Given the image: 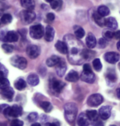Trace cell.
Segmentation results:
<instances>
[{
    "mask_svg": "<svg viewBox=\"0 0 120 126\" xmlns=\"http://www.w3.org/2000/svg\"><path fill=\"white\" fill-rule=\"evenodd\" d=\"M68 48V59L74 64H80L85 59V49L83 45L72 35H67L64 37Z\"/></svg>",
    "mask_w": 120,
    "mask_h": 126,
    "instance_id": "obj_1",
    "label": "cell"
},
{
    "mask_svg": "<svg viewBox=\"0 0 120 126\" xmlns=\"http://www.w3.org/2000/svg\"><path fill=\"white\" fill-rule=\"evenodd\" d=\"M77 107L74 103H67L64 106V116L67 122L73 123L77 118Z\"/></svg>",
    "mask_w": 120,
    "mask_h": 126,
    "instance_id": "obj_2",
    "label": "cell"
},
{
    "mask_svg": "<svg viewBox=\"0 0 120 126\" xmlns=\"http://www.w3.org/2000/svg\"><path fill=\"white\" fill-rule=\"evenodd\" d=\"M5 116H9V117H13L16 118L18 116L22 115V109L21 106H17V105H14V106L8 107L7 106V108H5V110L3 111Z\"/></svg>",
    "mask_w": 120,
    "mask_h": 126,
    "instance_id": "obj_3",
    "label": "cell"
},
{
    "mask_svg": "<svg viewBox=\"0 0 120 126\" xmlns=\"http://www.w3.org/2000/svg\"><path fill=\"white\" fill-rule=\"evenodd\" d=\"M11 64L19 69H24L27 66V61L23 57L16 55L11 59Z\"/></svg>",
    "mask_w": 120,
    "mask_h": 126,
    "instance_id": "obj_4",
    "label": "cell"
},
{
    "mask_svg": "<svg viewBox=\"0 0 120 126\" xmlns=\"http://www.w3.org/2000/svg\"><path fill=\"white\" fill-rule=\"evenodd\" d=\"M44 27L41 25H35L30 28V35L34 39H40L44 35Z\"/></svg>",
    "mask_w": 120,
    "mask_h": 126,
    "instance_id": "obj_5",
    "label": "cell"
},
{
    "mask_svg": "<svg viewBox=\"0 0 120 126\" xmlns=\"http://www.w3.org/2000/svg\"><path fill=\"white\" fill-rule=\"evenodd\" d=\"M104 101V98L100 94H93L88 97L87 99V104L90 106L95 107V106H98L102 103Z\"/></svg>",
    "mask_w": 120,
    "mask_h": 126,
    "instance_id": "obj_6",
    "label": "cell"
},
{
    "mask_svg": "<svg viewBox=\"0 0 120 126\" xmlns=\"http://www.w3.org/2000/svg\"><path fill=\"white\" fill-rule=\"evenodd\" d=\"M65 84L61 81L56 80V79H53L50 82V87L51 89L53 90V92H56V93H58L63 90V88L64 87Z\"/></svg>",
    "mask_w": 120,
    "mask_h": 126,
    "instance_id": "obj_7",
    "label": "cell"
},
{
    "mask_svg": "<svg viewBox=\"0 0 120 126\" xmlns=\"http://www.w3.org/2000/svg\"><path fill=\"white\" fill-rule=\"evenodd\" d=\"M27 54L30 59H36L40 55V49L36 46H30L27 48Z\"/></svg>",
    "mask_w": 120,
    "mask_h": 126,
    "instance_id": "obj_8",
    "label": "cell"
},
{
    "mask_svg": "<svg viewBox=\"0 0 120 126\" xmlns=\"http://www.w3.org/2000/svg\"><path fill=\"white\" fill-rule=\"evenodd\" d=\"M120 56L115 52H108L105 54V59L109 63H115L119 60Z\"/></svg>",
    "mask_w": 120,
    "mask_h": 126,
    "instance_id": "obj_9",
    "label": "cell"
},
{
    "mask_svg": "<svg viewBox=\"0 0 120 126\" xmlns=\"http://www.w3.org/2000/svg\"><path fill=\"white\" fill-rule=\"evenodd\" d=\"M110 115H111V107L108 106H102L100 110H99V115L102 120H107L109 118Z\"/></svg>",
    "mask_w": 120,
    "mask_h": 126,
    "instance_id": "obj_10",
    "label": "cell"
},
{
    "mask_svg": "<svg viewBox=\"0 0 120 126\" xmlns=\"http://www.w3.org/2000/svg\"><path fill=\"white\" fill-rule=\"evenodd\" d=\"M81 79L86 82L93 83L95 82V76L93 73L92 71H91V72H85V71H83L81 74Z\"/></svg>",
    "mask_w": 120,
    "mask_h": 126,
    "instance_id": "obj_11",
    "label": "cell"
},
{
    "mask_svg": "<svg viewBox=\"0 0 120 126\" xmlns=\"http://www.w3.org/2000/svg\"><path fill=\"white\" fill-rule=\"evenodd\" d=\"M22 17L26 23H30L36 19V13L32 10H26L23 12Z\"/></svg>",
    "mask_w": 120,
    "mask_h": 126,
    "instance_id": "obj_12",
    "label": "cell"
},
{
    "mask_svg": "<svg viewBox=\"0 0 120 126\" xmlns=\"http://www.w3.org/2000/svg\"><path fill=\"white\" fill-rule=\"evenodd\" d=\"M66 70H67V66H66L65 62L63 59H60L58 63L56 65V73L59 77H63V75L66 73Z\"/></svg>",
    "mask_w": 120,
    "mask_h": 126,
    "instance_id": "obj_13",
    "label": "cell"
},
{
    "mask_svg": "<svg viewBox=\"0 0 120 126\" xmlns=\"http://www.w3.org/2000/svg\"><path fill=\"white\" fill-rule=\"evenodd\" d=\"M90 119L88 118L86 114L81 113L77 118V125L79 126H88L90 125Z\"/></svg>",
    "mask_w": 120,
    "mask_h": 126,
    "instance_id": "obj_14",
    "label": "cell"
},
{
    "mask_svg": "<svg viewBox=\"0 0 120 126\" xmlns=\"http://www.w3.org/2000/svg\"><path fill=\"white\" fill-rule=\"evenodd\" d=\"M55 48L57 49V50L58 52H60L61 54H67L68 52V48H67V45L65 41H58L55 44Z\"/></svg>",
    "mask_w": 120,
    "mask_h": 126,
    "instance_id": "obj_15",
    "label": "cell"
},
{
    "mask_svg": "<svg viewBox=\"0 0 120 126\" xmlns=\"http://www.w3.org/2000/svg\"><path fill=\"white\" fill-rule=\"evenodd\" d=\"M105 26L109 29H117L118 28V22L116 19L114 17H108L105 20Z\"/></svg>",
    "mask_w": 120,
    "mask_h": 126,
    "instance_id": "obj_16",
    "label": "cell"
},
{
    "mask_svg": "<svg viewBox=\"0 0 120 126\" xmlns=\"http://www.w3.org/2000/svg\"><path fill=\"white\" fill-rule=\"evenodd\" d=\"M54 29L50 26H48L45 29V40L47 41H52L54 38Z\"/></svg>",
    "mask_w": 120,
    "mask_h": 126,
    "instance_id": "obj_17",
    "label": "cell"
},
{
    "mask_svg": "<svg viewBox=\"0 0 120 126\" xmlns=\"http://www.w3.org/2000/svg\"><path fill=\"white\" fill-rule=\"evenodd\" d=\"M86 44L88 48H90V49H93L94 47L96 46V39H95V37L94 36V35H92L91 33H90V34L87 35V37H86Z\"/></svg>",
    "mask_w": 120,
    "mask_h": 126,
    "instance_id": "obj_18",
    "label": "cell"
},
{
    "mask_svg": "<svg viewBox=\"0 0 120 126\" xmlns=\"http://www.w3.org/2000/svg\"><path fill=\"white\" fill-rule=\"evenodd\" d=\"M4 40L8 42H16L18 40V35L15 32H8L5 35Z\"/></svg>",
    "mask_w": 120,
    "mask_h": 126,
    "instance_id": "obj_19",
    "label": "cell"
},
{
    "mask_svg": "<svg viewBox=\"0 0 120 126\" xmlns=\"http://www.w3.org/2000/svg\"><path fill=\"white\" fill-rule=\"evenodd\" d=\"M65 79L68 81V82H77V80L79 79V75H78V73L76 72L74 70H72L68 73V74L66 76Z\"/></svg>",
    "mask_w": 120,
    "mask_h": 126,
    "instance_id": "obj_20",
    "label": "cell"
},
{
    "mask_svg": "<svg viewBox=\"0 0 120 126\" xmlns=\"http://www.w3.org/2000/svg\"><path fill=\"white\" fill-rule=\"evenodd\" d=\"M27 82L30 86H36V85H38L40 82L38 75H36V73L30 74L27 78Z\"/></svg>",
    "mask_w": 120,
    "mask_h": 126,
    "instance_id": "obj_21",
    "label": "cell"
},
{
    "mask_svg": "<svg viewBox=\"0 0 120 126\" xmlns=\"http://www.w3.org/2000/svg\"><path fill=\"white\" fill-rule=\"evenodd\" d=\"M1 94L3 95V96L4 98H7V99H12L13 96V94H14V91L13 89L12 88L10 87H8L4 89H2L1 90Z\"/></svg>",
    "mask_w": 120,
    "mask_h": 126,
    "instance_id": "obj_22",
    "label": "cell"
},
{
    "mask_svg": "<svg viewBox=\"0 0 120 126\" xmlns=\"http://www.w3.org/2000/svg\"><path fill=\"white\" fill-rule=\"evenodd\" d=\"M60 58H58V56L56 55H53L46 60V64L49 67H53V66H56L58 63V62L60 61Z\"/></svg>",
    "mask_w": 120,
    "mask_h": 126,
    "instance_id": "obj_23",
    "label": "cell"
},
{
    "mask_svg": "<svg viewBox=\"0 0 120 126\" xmlns=\"http://www.w3.org/2000/svg\"><path fill=\"white\" fill-rule=\"evenodd\" d=\"M22 5L27 10H32L35 8V3L33 0H22Z\"/></svg>",
    "mask_w": 120,
    "mask_h": 126,
    "instance_id": "obj_24",
    "label": "cell"
},
{
    "mask_svg": "<svg viewBox=\"0 0 120 126\" xmlns=\"http://www.w3.org/2000/svg\"><path fill=\"white\" fill-rule=\"evenodd\" d=\"M14 87H15V88L19 90V91H22V90L26 88V87H27V82H26L25 80L20 78V79H17L15 82V83H14Z\"/></svg>",
    "mask_w": 120,
    "mask_h": 126,
    "instance_id": "obj_25",
    "label": "cell"
},
{
    "mask_svg": "<svg viewBox=\"0 0 120 126\" xmlns=\"http://www.w3.org/2000/svg\"><path fill=\"white\" fill-rule=\"evenodd\" d=\"M97 13L100 14V16H102L105 17V16H106L109 14V8H107L106 6L102 5V6H100L98 8Z\"/></svg>",
    "mask_w": 120,
    "mask_h": 126,
    "instance_id": "obj_26",
    "label": "cell"
},
{
    "mask_svg": "<svg viewBox=\"0 0 120 126\" xmlns=\"http://www.w3.org/2000/svg\"><path fill=\"white\" fill-rule=\"evenodd\" d=\"M94 20H95V22L97 23L99 26H100V27L105 25V19H104V16H100L98 13H95L94 14Z\"/></svg>",
    "mask_w": 120,
    "mask_h": 126,
    "instance_id": "obj_27",
    "label": "cell"
},
{
    "mask_svg": "<svg viewBox=\"0 0 120 126\" xmlns=\"http://www.w3.org/2000/svg\"><path fill=\"white\" fill-rule=\"evenodd\" d=\"M40 107L45 111V112H50L53 109V106L49 101H43L40 103Z\"/></svg>",
    "mask_w": 120,
    "mask_h": 126,
    "instance_id": "obj_28",
    "label": "cell"
},
{
    "mask_svg": "<svg viewBox=\"0 0 120 126\" xmlns=\"http://www.w3.org/2000/svg\"><path fill=\"white\" fill-rule=\"evenodd\" d=\"M86 114L87 115L88 118L90 119V120L91 121H95L97 120V118H98V112L95 110H87Z\"/></svg>",
    "mask_w": 120,
    "mask_h": 126,
    "instance_id": "obj_29",
    "label": "cell"
},
{
    "mask_svg": "<svg viewBox=\"0 0 120 126\" xmlns=\"http://www.w3.org/2000/svg\"><path fill=\"white\" fill-rule=\"evenodd\" d=\"M10 82L5 77H0V89H4L9 87Z\"/></svg>",
    "mask_w": 120,
    "mask_h": 126,
    "instance_id": "obj_30",
    "label": "cell"
},
{
    "mask_svg": "<svg viewBox=\"0 0 120 126\" xmlns=\"http://www.w3.org/2000/svg\"><path fill=\"white\" fill-rule=\"evenodd\" d=\"M75 35H76L77 39H81L85 35V31L81 27H77L75 29Z\"/></svg>",
    "mask_w": 120,
    "mask_h": 126,
    "instance_id": "obj_31",
    "label": "cell"
},
{
    "mask_svg": "<svg viewBox=\"0 0 120 126\" xmlns=\"http://www.w3.org/2000/svg\"><path fill=\"white\" fill-rule=\"evenodd\" d=\"M63 2L62 0H53L51 2V8L54 10H58L61 7H62Z\"/></svg>",
    "mask_w": 120,
    "mask_h": 126,
    "instance_id": "obj_32",
    "label": "cell"
},
{
    "mask_svg": "<svg viewBox=\"0 0 120 126\" xmlns=\"http://www.w3.org/2000/svg\"><path fill=\"white\" fill-rule=\"evenodd\" d=\"M93 67L96 71H97V72H100V71L102 69V63H101L100 59H94L93 60Z\"/></svg>",
    "mask_w": 120,
    "mask_h": 126,
    "instance_id": "obj_33",
    "label": "cell"
},
{
    "mask_svg": "<svg viewBox=\"0 0 120 126\" xmlns=\"http://www.w3.org/2000/svg\"><path fill=\"white\" fill-rule=\"evenodd\" d=\"M12 20H13V16H12L10 14H4L1 17V22L4 23V24L10 23L12 22Z\"/></svg>",
    "mask_w": 120,
    "mask_h": 126,
    "instance_id": "obj_34",
    "label": "cell"
},
{
    "mask_svg": "<svg viewBox=\"0 0 120 126\" xmlns=\"http://www.w3.org/2000/svg\"><path fill=\"white\" fill-rule=\"evenodd\" d=\"M2 48H3V51L6 52V53H12L13 50V47L11 46V45L8 44H3L2 46Z\"/></svg>",
    "mask_w": 120,
    "mask_h": 126,
    "instance_id": "obj_35",
    "label": "cell"
},
{
    "mask_svg": "<svg viewBox=\"0 0 120 126\" xmlns=\"http://www.w3.org/2000/svg\"><path fill=\"white\" fill-rule=\"evenodd\" d=\"M103 35H104V38H105V39H107V40L112 39V38L114 36V33L111 32V31H108V30L104 32Z\"/></svg>",
    "mask_w": 120,
    "mask_h": 126,
    "instance_id": "obj_36",
    "label": "cell"
},
{
    "mask_svg": "<svg viewBox=\"0 0 120 126\" xmlns=\"http://www.w3.org/2000/svg\"><path fill=\"white\" fill-rule=\"evenodd\" d=\"M8 71L4 66L0 63V77H5L8 74Z\"/></svg>",
    "mask_w": 120,
    "mask_h": 126,
    "instance_id": "obj_37",
    "label": "cell"
},
{
    "mask_svg": "<svg viewBox=\"0 0 120 126\" xmlns=\"http://www.w3.org/2000/svg\"><path fill=\"white\" fill-rule=\"evenodd\" d=\"M106 78L107 79L110 81V82H115L117 79V77H116V74L114 73H108L107 75H106Z\"/></svg>",
    "mask_w": 120,
    "mask_h": 126,
    "instance_id": "obj_38",
    "label": "cell"
},
{
    "mask_svg": "<svg viewBox=\"0 0 120 126\" xmlns=\"http://www.w3.org/2000/svg\"><path fill=\"white\" fill-rule=\"evenodd\" d=\"M98 44L100 48H105V47H106V46L108 45V42L105 38H101V39L99 40Z\"/></svg>",
    "mask_w": 120,
    "mask_h": 126,
    "instance_id": "obj_39",
    "label": "cell"
},
{
    "mask_svg": "<svg viewBox=\"0 0 120 126\" xmlns=\"http://www.w3.org/2000/svg\"><path fill=\"white\" fill-rule=\"evenodd\" d=\"M38 119V115L36 112H32L28 115V120L30 121H36Z\"/></svg>",
    "mask_w": 120,
    "mask_h": 126,
    "instance_id": "obj_40",
    "label": "cell"
},
{
    "mask_svg": "<svg viewBox=\"0 0 120 126\" xmlns=\"http://www.w3.org/2000/svg\"><path fill=\"white\" fill-rule=\"evenodd\" d=\"M11 126H23V122L20 120H14L12 121Z\"/></svg>",
    "mask_w": 120,
    "mask_h": 126,
    "instance_id": "obj_41",
    "label": "cell"
},
{
    "mask_svg": "<svg viewBox=\"0 0 120 126\" xmlns=\"http://www.w3.org/2000/svg\"><path fill=\"white\" fill-rule=\"evenodd\" d=\"M83 71H85V72H91V68L90 64H88V63H85V64L83 65Z\"/></svg>",
    "mask_w": 120,
    "mask_h": 126,
    "instance_id": "obj_42",
    "label": "cell"
},
{
    "mask_svg": "<svg viewBox=\"0 0 120 126\" xmlns=\"http://www.w3.org/2000/svg\"><path fill=\"white\" fill-rule=\"evenodd\" d=\"M54 14L53 13H48L47 14V19H48L49 21H53L54 20Z\"/></svg>",
    "mask_w": 120,
    "mask_h": 126,
    "instance_id": "obj_43",
    "label": "cell"
},
{
    "mask_svg": "<svg viewBox=\"0 0 120 126\" xmlns=\"http://www.w3.org/2000/svg\"><path fill=\"white\" fill-rule=\"evenodd\" d=\"M94 126H104V125H103V123L101 122V121L96 120L94 121V124H93Z\"/></svg>",
    "mask_w": 120,
    "mask_h": 126,
    "instance_id": "obj_44",
    "label": "cell"
},
{
    "mask_svg": "<svg viewBox=\"0 0 120 126\" xmlns=\"http://www.w3.org/2000/svg\"><path fill=\"white\" fill-rule=\"evenodd\" d=\"M114 38H116L118 40H120V31H118L114 33Z\"/></svg>",
    "mask_w": 120,
    "mask_h": 126,
    "instance_id": "obj_45",
    "label": "cell"
},
{
    "mask_svg": "<svg viewBox=\"0 0 120 126\" xmlns=\"http://www.w3.org/2000/svg\"><path fill=\"white\" fill-rule=\"evenodd\" d=\"M44 126H58V125H56L54 123H46Z\"/></svg>",
    "mask_w": 120,
    "mask_h": 126,
    "instance_id": "obj_46",
    "label": "cell"
},
{
    "mask_svg": "<svg viewBox=\"0 0 120 126\" xmlns=\"http://www.w3.org/2000/svg\"><path fill=\"white\" fill-rule=\"evenodd\" d=\"M117 96H118V97L120 99V87H119V88L117 89Z\"/></svg>",
    "mask_w": 120,
    "mask_h": 126,
    "instance_id": "obj_47",
    "label": "cell"
},
{
    "mask_svg": "<svg viewBox=\"0 0 120 126\" xmlns=\"http://www.w3.org/2000/svg\"><path fill=\"white\" fill-rule=\"evenodd\" d=\"M117 48H118V49L120 51V40H119V41L118 42V44H117Z\"/></svg>",
    "mask_w": 120,
    "mask_h": 126,
    "instance_id": "obj_48",
    "label": "cell"
},
{
    "mask_svg": "<svg viewBox=\"0 0 120 126\" xmlns=\"http://www.w3.org/2000/svg\"><path fill=\"white\" fill-rule=\"evenodd\" d=\"M31 126H41V125H40V124H39V123H34L33 125H31Z\"/></svg>",
    "mask_w": 120,
    "mask_h": 126,
    "instance_id": "obj_49",
    "label": "cell"
},
{
    "mask_svg": "<svg viewBox=\"0 0 120 126\" xmlns=\"http://www.w3.org/2000/svg\"><path fill=\"white\" fill-rule=\"evenodd\" d=\"M46 2H49V3H51V2L53 1V0H45Z\"/></svg>",
    "mask_w": 120,
    "mask_h": 126,
    "instance_id": "obj_50",
    "label": "cell"
},
{
    "mask_svg": "<svg viewBox=\"0 0 120 126\" xmlns=\"http://www.w3.org/2000/svg\"><path fill=\"white\" fill-rule=\"evenodd\" d=\"M110 126H116V125H110Z\"/></svg>",
    "mask_w": 120,
    "mask_h": 126,
    "instance_id": "obj_51",
    "label": "cell"
},
{
    "mask_svg": "<svg viewBox=\"0 0 120 126\" xmlns=\"http://www.w3.org/2000/svg\"><path fill=\"white\" fill-rule=\"evenodd\" d=\"M0 126H3V125H0Z\"/></svg>",
    "mask_w": 120,
    "mask_h": 126,
    "instance_id": "obj_52",
    "label": "cell"
}]
</instances>
